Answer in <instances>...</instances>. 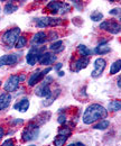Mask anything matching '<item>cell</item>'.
<instances>
[{
    "label": "cell",
    "instance_id": "6da1fadb",
    "mask_svg": "<svg viewBox=\"0 0 121 146\" xmlns=\"http://www.w3.org/2000/svg\"><path fill=\"white\" fill-rule=\"evenodd\" d=\"M106 117H108V110L103 106L99 104H92L85 109L82 120L85 125H92L99 120L105 119Z\"/></svg>",
    "mask_w": 121,
    "mask_h": 146
},
{
    "label": "cell",
    "instance_id": "7a4b0ae2",
    "mask_svg": "<svg viewBox=\"0 0 121 146\" xmlns=\"http://www.w3.org/2000/svg\"><path fill=\"white\" fill-rule=\"evenodd\" d=\"M19 36H20V28L19 27H15L13 29L7 31L2 35L1 39L7 45L8 48H11V47H14L16 45V42H17V39L19 38Z\"/></svg>",
    "mask_w": 121,
    "mask_h": 146
},
{
    "label": "cell",
    "instance_id": "3957f363",
    "mask_svg": "<svg viewBox=\"0 0 121 146\" xmlns=\"http://www.w3.org/2000/svg\"><path fill=\"white\" fill-rule=\"evenodd\" d=\"M36 26L39 28H46V27H54V26H60L64 23V20L61 18H55L50 16H43L39 18H36Z\"/></svg>",
    "mask_w": 121,
    "mask_h": 146
},
{
    "label": "cell",
    "instance_id": "277c9868",
    "mask_svg": "<svg viewBox=\"0 0 121 146\" xmlns=\"http://www.w3.org/2000/svg\"><path fill=\"white\" fill-rule=\"evenodd\" d=\"M39 135V126L36 123H29L28 126L24 129L22 131V141L24 142H30L37 139Z\"/></svg>",
    "mask_w": 121,
    "mask_h": 146
},
{
    "label": "cell",
    "instance_id": "5b68a950",
    "mask_svg": "<svg viewBox=\"0 0 121 146\" xmlns=\"http://www.w3.org/2000/svg\"><path fill=\"white\" fill-rule=\"evenodd\" d=\"M51 71H52V68H46V69H44V70H36L34 73L30 74L27 84H28L29 87H34V86H36L39 81H42V79H43L47 73L51 72Z\"/></svg>",
    "mask_w": 121,
    "mask_h": 146
},
{
    "label": "cell",
    "instance_id": "8992f818",
    "mask_svg": "<svg viewBox=\"0 0 121 146\" xmlns=\"http://www.w3.org/2000/svg\"><path fill=\"white\" fill-rule=\"evenodd\" d=\"M45 52V47H32L29 50V52L27 53L26 56V61L29 65H36L37 62H38V58L42 53Z\"/></svg>",
    "mask_w": 121,
    "mask_h": 146
},
{
    "label": "cell",
    "instance_id": "52a82bcc",
    "mask_svg": "<svg viewBox=\"0 0 121 146\" xmlns=\"http://www.w3.org/2000/svg\"><path fill=\"white\" fill-rule=\"evenodd\" d=\"M100 28L116 35V34H119V33H120V23L116 21L114 19L104 20L103 23L100 24Z\"/></svg>",
    "mask_w": 121,
    "mask_h": 146
},
{
    "label": "cell",
    "instance_id": "ba28073f",
    "mask_svg": "<svg viewBox=\"0 0 121 146\" xmlns=\"http://www.w3.org/2000/svg\"><path fill=\"white\" fill-rule=\"evenodd\" d=\"M19 83H20L19 82V75H16V74L10 75L3 84V89L8 92H14L19 88Z\"/></svg>",
    "mask_w": 121,
    "mask_h": 146
},
{
    "label": "cell",
    "instance_id": "9c48e42d",
    "mask_svg": "<svg viewBox=\"0 0 121 146\" xmlns=\"http://www.w3.org/2000/svg\"><path fill=\"white\" fill-rule=\"evenodd\" d=\"M105 66H106V62H105L104 58H102V57L97 58L94 61V70L91 72L92 78H99L103 73Z\"/></svg>",
    "mask_w": 121,
    "mask_h": 146
},
{
    "label": "cell",
    "instance_id": "30bf717a",
    "mask_svg": "<svg viewBox=\"0 0 121 146\" xmlns=\"http://www.w3.org/2000/svg\"><path fill=\"white\" fill-rule=\"evenodd\" d=\"M19 61V56L17 54H8V55H3L0 57V68L1 66H5V65H10V66H14L16 65Z\"/></svg>",
    "mask_w": 121,
    "mask_h": 146
},
{
    "label": "cell",
    "instance_id": "8fae6325",
    "mask_svg": "<svg viewBox=\"0 0 121 146\" xmlns=\"http://www.w3.org/2000/svg\"><path fill=\"white\" fill-rule=\"evenodd\" d=\"M35 93H36V96H38V97L48 98V97L52 94V90H51V88H50V84L44 81L43 83H40V84L37 87V89L35 90Z\"/></svg>",
    "mask_w": 121,
    "mask_h": 146
},
{
    "label": "cell",
    "instance_id": "7c38bea8",
    "mask_svg": "<svg viewBox=\"0 0 121 146\" xmlns=\"http://www.w3.org/2000/svg\"><path fill=\"white\" fill-rule=\"evenodd\" d=\"M56 58H57V56L53 54L52 52H44L40 54L39 58H38V62L42 65H51L56 61Z\"/></svg>",
    "mask_w": 121,
    "mask_h": 146
},
{
    "label": "cell",
    "instance_id": "4fadbf2b",
    "mask_svg": "<svg viewBox=\"0 0 121 146\" xmlns=\"http://www.w3.org/2000/svg\"><path fill=\"white\" fill-rule=\"evenodd\" d=\"M90 63V58L89 57H80L79 60H76L73 64H72V71H75V72H80L81 70L85 69Z\"/></svg>",
    "mask_w": 121,
    "mask_h": 146
},
{
    "label": "cell",
    "instance_id": "5bb4252c",
    "mask_svg": "<svg viewBox=\"0 0 121 146\" xmlns=\"http://www.w3.org/2000/svg\"><path fill=\"white\" fill-rule=\"evenodd\" d=\"M47 35H46V33H44V32H38V33H36L33 38H32V44L33 45H36L35 47H38L39 45H42V44H45L46 42H47Z\"/></svg>",
    "mask_w": 121,
    "mask_h": 146
},
{
    "label": "cell",
    "instance_id": "9a60e30c",
    "mask_svg": "<svg viewBox=\"0 0 121 146\" xmlns=\"http://www.w3.org/2000/svg\"><path fill=\"white\" fill-rule=\"evenodd\" d=\"M11 102V94L8 92H3L0 94V110L6 109Z\"/></svg>",
    "mask_w": 121,
    "mask_h": 146
},
{
    "label": "cell",
    "instance_id": "2e32d148",
    "mask_svg": "<svg viewBox=\"0 0 121 146\" xmlns=\"http://www.w3.org/2000/svg\"><path fill=\"white\" fill-rule=\"evenodd\" d=\"M110 51H111V47L108 45V43L104 40V42H101L97 47H95V50L93 51V53H97V54L99 55H105L108 54V53H110Z\"/></svg>",
    "mask_w": 121,
    "mask_h": 146
},
{
    "label": "cell",
    "instance_id": "e0dca14e",
    "mask_svg": "<svg viewBox=\"0 0 121 146\" xmlns=\"http://www.w3.org/2000/svg\"><path fill=\"white\" fill-rule=\"evenodd\" d=\"M29 108V100L27 98H24L21 100H19L17 104L14 106V109L18 110L20 112H26Z\"/></svg>",
    "mask_w": 121,
    "mask_h": 146
},
{
    "label": "cell",
    "instance_id": "ac0fdd59",
    "mask_svg": "<svg viewBox=\"0 0 121 146\" xmlns=\"http://www.w3.org/2000/svg\"><path fill=\"white\" fill-rule=\"evenodd\" d=\"M77 52H79V54L81 55V57H89V55H91L93 53L89 47H87V46L83 45V44H80V45H79Z\"/></svg>",
    "mask_w": 121,
    "mask_h": 146
},
{
    "label": "cell",
    "instance_id": "d6986e66",
    "mask_svg": "<svg viewBox=\"0 0 121 146\" xmlns=\"http://www.w3.org/2000/svg\"><path fill=\"white\" fill-rule=\"evenodd\" d=\"M17 9H18L17 5H15V3H13V2H8V3L5 6L3 11H5V14L9 15V14H13V13L17 11Z\"/></svg>",
    "mask_w": 121,
    "mask_h": 146
},
{
    "label": "cell",
    "instance_id": "ffe728a7",
    "mask_svg": "<svg viewBox=\"0 0 121 146\" xmlns=\"http://www.w3.org/2000/svg\"><path fill=\"white\" fill-rule=\"evenodd\" d=\"M67 138H69L67 136H64V135H57V136L55 137L53 144H54L55 146H63L65 143H66Z\"/></svg>",
    "mask_w": 121,
    "mask_h": 146
},
{
    "label": "cell",
    "instance_id": "44dd1931",
    "mask_svg": "<svg viewBox=\"0 0 121 146\" xmlns=\"http://www.w3.org/2000/svg\"><path fill=\"white\" fill-rule=\"evenodd\" d=\"M120 70H121V61L120 58H119V60H117L116 62L112 63V65L110 68V74H116V73L120 72Z\"/></svg>",
    "mask_w": 121,
    "mask_h": 146
},
{
    "label": "cell",
    "instance_id": "7402d4cb",
    "mask_svg": "<svg viewBox=\"0 0 121 146\" xmlns=\"http://www.w3.org/2000/svg\"><path fill=\"white\" fill-rule=\"evenodd\" d=\"M109 126H110V121L106 120V119H102L100 123H98L97 125H94L93 128L94 129H98V130H104V129H106Z\"/></svg>",
    "mask_w": 121,
    "mask_h": 146
},
{
    "label": "cell",
    "instance_id": "603a6c76",
    "mask_svg": "<svg viewBox=\"0 0 121 146\" xmlns=\"http://www.w3.org/2000/svg\"><path fill=\"white\" fill-rule=\"evenodd\" d=\"M50 48L54 52H61L63 50V42L62 40H55L53 44H51Z\"/></svg>",
    "mask_w": 121,
    "mask_h": 146
},
{
    "label": "cell",
    "instance_id": "cb8c5ba5",
    "mask_svg": "<svg viewBox=\"0 0 121 146\" xmlns=\"http://www.w3.org/2000/svg\"><path fill=\"white\" fill-rule=\"evenodd\" d=\"M26 45H27V38H26V36H25V35H21V36H19V38L17 39L15 47L20 50V48L25 47Z\"/></svg>",
    "mask_w": 121,
    "mask_h": 146
},
{
    "label": "cell",
    "instance_id": "d4e9b609",
    "mask_svg": "<svg viewBox=\"0 0 121 146\" xmlns=\"http://www.w3.org/2000/svg\"><path fill=\"white\" fill-rule=\"evenodd\" d=\"M121 109V102L120 100H113L109 104V110L111 111H119Z\"/></svg>",
    "mask_w": 121,
    "mask_h": 146
},
{
    "label": "cell",
    "instance_id": "484cf974",
    "mask_svg": "<svg viewBox=\"0 0 121 146\" xmlns=\"http://www.w3.org/2000/svg\"><path fill=\"white\" fill-rule=\"evenodd\" d=\"M58 135H64V136H67L69 137L72 135V129L69 127H61L58 129Z\"/></svg>",
    "mask_w": 121,
    "mask_h": 146
},
{
    "label": "cell",
    "instance_id": "4316f807",
    "mask_svg": "<svg viewBox=\"0 0 121 146\" xmlns=\"http://www.w3.org/2000/svg\"><path fill=\"white\" fill-rule=\"evenodd\" d=\"M90 18L92 19L93 21H100L101 19L103 18V14L100 13V11H93L90 16Z\"/></svg>",
    "mask_w": 121,
    "mask_h": 146
},
{
    "label": "cell",
    "instance_id": "83f0119b",
    "mask_svg": "<svg viewBox=\"0 0 121 146\" xmlns=\"http://www.w3.org/2000/svg\"><path fill=\"white\" fill-rule=\"evenodd\" d=\"M57 123L63 125V124H66V116L65 115H60L58 118H57Z\"/></svg>",
    "mask_w": 121,
    "mask_h": 146
},
{
    "label": "cell",
    "instance_id": "f1b7e54d",
    "mask_svg": "<svg viewBox=\"0 0 121 146\" xmlns=\"http://www.w3.org/2000/svg\"><path fill=\"white\" fill-rule=\"evenodd\" d=\"M1 146H15V142L14 139H6Z\"/></svg>",
    "mask_w": 121,
    "mask_h": 146
},
{
    "label": "cell",
    "instance_id": "f546056e",
    "mask_svg": "<svg viewBox=\"0 0 121 146\" xmlns=\"http://www.w3.org/2000/svg\"><path fill=\"white\" fill-rule=\"evenodd\" d=\"M109 14H110V15H119V14H120V9H119V8L112 9V10L109 11Z\"/></svg>",
    "mask_w": 121,
    "mask_h": 146
},
{
    "label": "cell",
    "instance_id": "4dcf8cb0",
    "mask_svg": "<svg viewBox=\"0 0 121 146\" xmlns=\"http://www.w3.org/2000/svg\"><path fill=\"white\" fill-rule=\"evenodd\" d=\"M62 66H63V64H62V63H57V64H56V66H55V71L61 70V69H62Z\"/></svg>",
    "mask_w": 121,
    "mask_h": 146
},
{
    "label": "cell",
    "instance_id": "1f68e13d",
    "mask_svg": "<svg viewBox=\"0 0 121 146\" xmlns=\"http://www.w3.org/2000/svg\"><path fill=\"white\" fill-rule=\"evenodd\" d=\"M5 135V130H3V128H1L0 127V139L2 138V136Z\"/></svg>",
    "mask_w": 121,
    "mask_h": 146
},
{
    "label": "cell",
    "instance_id": "d6a6232c",
    "mask_svg": "<svg viewBox=\"0 0 121 146\" xmlns=\"http://www.w3.org/2000/svg\"><path fill=\"white\" fill-rule=\"evenodd\" d=\"M25 80V75L24 74H21V75H19V82H22Z\"/></svg>",
    "mask_w": 121,
    "mask_h": 146
},
{
    "label": "cell",
    "instance_id": "836d02e7",
    "mask_svg": "<svg viewBox=\"0 0 121 146\" xmlns=\"http://www.w3.org/2000/svg\"><path fill=\"white\" fill-rule=\"evenodd\" d=\"M75 146H85V145H84L83 143H81V142H77V143L75 144Z\"/></svg>",
    "mask_w": 121,
    "mask_h": 146
},
{
    "label": "cell",
    "instance_id": "e575fe53",
    "mask_svg": "<svg viewBox=\"0 0 121 146\" xmlns=\"http://www.w3.org/2000/svg\"><path fill=\"white\" fill-rule=\"evenodd\" d=\"M120 82H121V79H120V76H119V80H118V87H119V89H120V88H121Z\"/></svg>",
    "mask_w": 121,
    "mask_h": 146
},
{
    "label": "cell",
    "instance_id": "d590c367",
    "mask_svg": "<svg viewBox=\"0 0 121 146\" xmlns=\"http://www.w3.org/2000/svg\"><path fill=\"white\" fill-rule=\"evenodd\" d=\"M58 75H60V76H63V75H64V73H63L62 71H61V72L58 73Z\"/></svg>",
    "mask_w": 121,
    "mask_h": 146
},
{
    "label": "cell",
    "instance_id": "8d00e7d4",
    "mask_svg": "<svg viewBox=\"0 0 121 146\" xmlns=\"http://www.w3.org/2000/svg\"><path fill=\"white\" fill-rule=\"evenodd\" d=\"M67 146H75V144H69V145H67Z\"/></svg>",
    "mask_w": 121,
    "mask_h": 146
},
{
    "label": "cell",
    "instance_id": "74e56055",
    "mask_svg": "<svg viewBox=\"0 0 121 146\" xmlns=\"http://www.w3.org/2000/svg\"><path fill=\"white\" fill-rule=\"evenodd\" d=\"M29 146H36V145H29Z\"/></svg>",
    "mask_w": 121,
    "mask_h": 146
}]
</instances>
